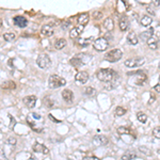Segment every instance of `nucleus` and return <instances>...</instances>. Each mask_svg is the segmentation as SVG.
Segmentation results:
<instances>
[{"instance_id":"nucleus-1","label":"nucleus","mask_w":160,"mask_h":160,"mask_svg":"<svg viewBox=\"0 0 160 160\" xmlns=\"http://www.w3.org/2000/svg\"><path fill=\"white\" fill-rule=\"evenodd\" d=\"M96 76L103 82H111L115 76V73L109 68H101L97 72Z\"/></svg>"},{"instance_id":"nucleus-2","label":"nucleus","mask_w":160,"mask_h":160,"mask_svg":"<svg viewBox=\"0 0 160 160\" xmlns=\"http://www.w3.org/2000/svg\"><path fill=\"white\" fill-rule=\"evenodd\" d=\"M65 83H66L65 79L58 76V75H51L48 79V87L50 89H58L60 87L65 85Z\"/></svg>"},{"instance_id":"nucleus-3","label":"nucleus","mask_w":160,"mask_h":160,"mask_svg":"<svg viewBox=\"0 0 160 160\" xmlns=\"http://www.w3.org/2000/svg\"><path fill=\"white\" fill-rule=\"evenodd\" d=\"M122 57H123L122 50H121V49H117V48H116V49H112L111 51L107 52L106 55H105V60L111 62V63H114V62L119 61Z\"/></svg>"},{"instance_id":"nucleus-4","label":"nucleus","mask_w":160,"mask_h":160,"mask_svg":"<svg viewBox=\"0 0 160 160\" xmlns=\"http://www.w3.org/2000/svg\"><path fill=\"white\" fill-rule=\"evenodd\" d=\"M36 64L39 65V67H41V68L43 69L49 68L51 65V60L50 58L48 57V55H46V53H41L36 59Z\"/></svg>"},{"instance_id":"nucleus-5","label":"nucleus","mask_w":160,"mask_h":160,"mask_svg":"<svg viewBox=\"0 0 160 160\" xmlns=\"http://www.w3.org/2000/svg\"><path fill=\"white\" fill-rule=\"evenodd\" d=\"M144 63H145V59L142 58V57H137V58L127 59V60L124 62L125 66L129 67V68H133V67L142 66Z\"/></svg>"},{"instance_id":"nucleus-6","label":"nucleus","mask_w":160,"mask_h":160,"mask_svg":"<svg viewBox=\"0 0 160 160\" xmlns=\"http://www.w3.org/2000/svg\"><path fill=\"white\" fill-rule=\"evenodd\" d=\"M93 47L98 51H105L107 48L109 47V42H108L106 37H99V39L94 41Z\"/></svg>"},{"instance_id":"nucleus-7","label":"nucleus","mask_w":160,"mask_h":160,"mask_svg":"<svg viewBox=\"0 0 160 160\" xmlns=\"http://www.w3.org/2000/svg\"><path fill=\"white\" fill-rule=\"evenodd\" d=\"M87 56L85 55H82V53H80V55H78V56L74 57V58L71 59V61H69V63L72 64L73 66L75 67H81L83 66L84 64L88 63V61H87Z\"/></svg>"},{"instance_id":"nucleus-8","label":"nucleus","mask_w":160,"mask_h":160,"mask_svg":"<svg viewBox=\"0 0 160 160\" xmlns=\"http://www.w3.org/2000/svg\"><path fill=\"white\" fill-rule=\"evenodd\" d=\"M89 78H90V75H89L88 72H84V71H82V72H78L77 74H76V76H75L76 82L81 83V84L87 82L89 80Z\"/></svg>"},{"instance_id":"nucleus-9","label":"nucleus","mask_w":160,"mask_h":160,"mask_svg":"<svg viewBox=\"0 0 160 160\" xmlns=\"http://www.w3.org/2000/svg\"><path fill=\"white\" fill-rule=\"evenodd\" d=\"M13 21L15 26H17L18 28H26L28 25V19L24 16H15L13 18Z\"/></svg>"},{"instance_id":"nucleus-10","label":"nucleus","mask_w":160,"mask_h":160,"mask_svg":"<svg viewBox=\"0 0 160 160\" xmlns=\"http://www.w3.org/2000/svg\"><path fill=\"white\" fill-rule=\"evenodd\" d=\"M83 30H84V27L81 26V25H77V26L74 27V28L71 30V32H69V36L72 37V39H76V37H78L81 33H82Z\"/></svg>"},{"instance_id":"nucleus-11","label":"nucleus","mask_w":160,"mask_h":160,"mask_svg":"<svg viewBox=\"0 0 160 160\" xmlns=\"http://www.w3.org/2000/svg\"><path fill=\"white\" fill-rule=\"evenodd\" d=\"M24 104L26 105L29 109H32V108H34L35 104H36V97L34 95H29V96H26L24 98Z\"/></svg>"},{"instance_id":"nucleus-12","label":"nucleus","mask_w":160,"mask_h":160,"mask_svg":"<svg viewBox=\"0 0 160 160\" xmlns=\"http://www.w3.org/2000/svg\"><path fill=\"white\" fill-rule=\"evenodd\" d=\"M93 143L96 146H104L108 143V138L105 136H95L93 139Z\"/></svg>"},{"instance_id":"nucleus-13","label":"nucleus","mask_w":160,"mask_h":160,"mask_svg":"<svg viewBox=\"0 0 160 160\" xmlns=\"http://www.w3.org/2000/svg\"><path fill=\"white\" fill-rule=\"evenodd\" d=\"M41 33L46 37L51 36L53 34V27L50 26V25H44L42 27V29H41Z\"/></svg>"},{"instance_id":"nucleus-14","label":"nucleus","mask_w":160,"mask_h":160,"mask_svg":"<svg viewBox=\"0 0 160 160\" xmlns=\"http://www.w3.org/2000/svg\"><path fill=\"white\" fill-rule=\"evenodd\" d=\"M32 148H33V151H34L35 153H41V154H48V153H49V149H48L45 145H43V144L41 143H35Z\"/></svg>"},{"instance_id":"nucleus-15","label":"nucleus","mask_w":160,"mask_h":160,"mask_svg":"<svg viewBox=\"0 0 160 160\" xmlns=\"http://www.w3.org/2000/svg\"><path fill=\"white\" fill-rule=\"evenodd\" d=\"M62 98L69 104V103H72L73 99H74V94H73V92L71 90L66 89V90H64L63 92H62Z\"/></svg>"},{"instance_id":"nucleus-16","label":"nucleus","mask_w":160,"mask_h":160,"mask_svg":"<svg viewBox=\"0 0 160 160\" xmlns=\"http://www.w3.org/2000/svg\"><path fill=\"white\" fill-rule=\"evenodd\" d=\"M89 20H90L89 13H82L78 16V25H81V26L84 27L89 23Z\"/></svg>"},{"instance_id":"nucleus-17","label":"nucleus","mask_w":160,"mask_h":160,"mask_svg":"<svg viewBox=\"0 0 160 160\" xmlns=\"http://www.w3.org/2000/svg\"><path fill=\"white\" fill-rule=\"evenodd\" d=\"M147 46H148L151 49L155 50L158 48V37L156 35H153L149 40H147Z\"/></svg>"},{"instance_id":"nucleus-18","label":"nucleus","mask_w":160,"mask_h":160,"mask_svg":"<svg viewBox=\"0 0 160 160\" xmlns=\"http://www.w3.org/2000/svg\"><path fill=\"white\" fill-rule=\"evenodd\" d=\"M127 41L130 45H137L139 43V39L137 36V34L133 31H130L127 35Z\"/></svg>"},{"instance_id":"nucleus-19","label":"nucleus","mask_w":160,"mask_h":160,"mask_svg":"<svg viewBox=\"0 0 160 160\" xmlns=\"http://www.w3.org/2000/svg\"><path fill=\"white\" fill-rule=\"evenodd\" d=\"M153 35H154V28H149V29L146 30L145 32H142L141 34H140V37H141L143 41H147L149 40Z\"/></svg>"},{"instance_id":"nucleus-20","label":"nucleus","mask_w":160,"mask_h":160,"mask_svg":"<svg viewBox=\"0 0 160 160\" xmlns=\"http://www.w3.org/2000/svg\"><path fill=\"white\" fill-rule=\"evenodd\" d=\"M119 25H120V29L122 30V31H126V30L128 29V27H129V21H128L127 17H126V16H123L122 18L120 19Z\"/></svg>"},{"instance_id":"nucleus-21","label":"nucleus","mask_w":160,"mask_h":160,"mask_svg":"<svg viewBox=\"0 0 160 160\" xmlns=\"http://www.w3.org/2000/svg\"><path fill=\"white\" fill-rule=\"evenodd\" d=\"M146 79H147L146 75L143 74V73H141V72H139L138 74H137V77H136V84H138V85L143 84V83L146 81Z\"/></svg>"},{"instance_id":"nucleus-22","label":"nucleus","mask_w":160,"mask_h":160,"mask_svg":"<svg viewBox=\"0 0 160 160\" xmlns=\"http://www.w3.org/2000/svg\"><path fill=\"white\" fill-rule=\"evenodd\" d=\"M16 88V83L12 80H9V81H4V82L1 84V89L3 90H14Z\"/></svg>"},{"instance_id":"nucleus-23","label":"nucleus","mask_w":160,"mask_h":160,"mask_svg":"<svg viewBox=\"0 0 160 160\" xmlns=\"http://www.w3.org/2000/svg\"><path fill=\"white\" fill-rule=\"evenodd\" d=\"M104 27L107 30H109V31L113 29V27H114V21H113V19H112L111 17H107L104 20Z\"/></svg>"},{"instance_id":"nucleus-24","label":"nucleus","mask_w":160,"mask_h":160,"mask_svg":"<svg viewBox=\"0 0 160 160\" xmlns=\"http://www.w3.org/2000/svg\"><path fill=\"white\" fill-rule=\"evenodd\" d=\"M65 46H66V40H64V39H58L55 42V48L58 49V50H61L62 48H64Z\"/></svg>"},{"instance_id":"nucleus-25","label":"nucleus","mask_w":160,"mask_h":160,"mask_svg":"<svg viewBox=\"0 0 160 160\" xmlns=\"http://www.w3.org/2000/svg\"><path fill=\"white\" fill-rule=\"evenodd\" d=\"M94 39L92 36L91 37H88V39H78L77 43L79 44L80 46H88L89 44H90L92 41H93Z\"/></svg>"},{"instance_id":"nucleus-26","label":"nucleus","mask_w":160,"mask_h":160,"mask_svg":"<svg viewBox=\"0 0 160 160\" xmlns=\"http://www.w3.org/2000/svg\"><path fill=\"white\" fill-rule=\"evenodd\" d=\"M153 19L151 18V16H147V15H144L143 17L141 18V25L144 27H147L149 26V25L152 24Z\"/></svg>"},{"instance_id":"nucleus-27","label":"nucleus","mask_w":160,"mask_h":160,"mask_svg":"<svg viewBox=\"0 0 160 160\" xmlns=\"http://www.w3.org/2000/svg\"><path fill=\"white\" fill-rule=\"evenodd\" d=\"M137 157V155L135 152H128L122 156V160H132Z\"/></svg>"},{"instance_id":"nucleus-28","label":"nucleus","mask_w":160,"mask_h":160,"mask_svg":"<svg viewBox=\"0 0 160 160\" xmlns=\"http://www.w3.org/2000/svg\"><path fill=\"white\" fill-rule=\"evenodd\" d=\"M15 33H13V32H9V33H4L3 34V39H4L7 42H12V41L15 40Z\"/></svg>"},{"instance_id":"nucleus-29","label":"nucleus","mask_w":160,"mask_h":160,"mask_svg":"<svg viewBox=\"0 0 160 160\" xmlns=\"http://www.w3.org/2000/svg\"><path fill=\"white\" fill-rule=\"evenodd\" d=\"M137 119L141 123H146L147 115L145 114V113H143V112H138V113H137Z\"/></svg>"},{"instance_id":"nucleus-30","label":"nucleus","mask_w":160,"mask_h":160,"mask_svg":"<svg viewBox=\"0 0 160 160\" xmlns=\"http://www.w3.org/2000/svg\"><path fill=\"white\" fill-rule=\"evenodd\" d=\"M117 132L120 133V135H128V133H130V129H129L128 127H124V126H122V127L117 128Z\"/></svg>"},{"instance_id":"nucleus-31","label":"nucleus","mask_w":160,"mask_h":160,"mask_svg":"<svg viewBox=\"0 0 160 160\" xmlns=\"http://www.w3.org/2000/svg\"><path fill=\"white\" fill-rule=\"evenodd\" d=\"M126 113V109L125 108H123V107H117L116 109H115V115L116 116H122Z\"/></svg>"},{"instance_id":"nucleus-32","label":"nucleus","mask_w":160,"mask_h":160,"mask_svg":"<svg viewBox=\"0 0 160 160\" xmlns=\"http://www.w3.org/2000/svg\"><path fill=\"white\" fill-rule=\"evenodd\" d=\"M44 104H45V106L48 107V108H51V107H53V100L49 98V97H45V98H44Z\"/></svg>"},{"instance_id":"nucleus-33","label":"nucleus","mask_w":160,"mask_h":160,"mask_svg":"<svg viewBox=\"0 0 160 160\" xmlns=\"http://www.w3.org/2000/svg\"><path fill=\"white\" fill-rule=\"evenodd\" d=\"M95 93H96V91L94 90L93 88H91V87H88V88L85 89V94H87V95L93 96V95H95Z\"/></svg>"},{"instance_id":"nucleus-34","label":"nucleus","mask_w":160,"mask_h":160,"mask_svg":"<svg viewBox=\"0 0 160 160\" xmlns=\"http://www.w3.org/2000/svg\"><path fill=\"white\" fill-rule=\"evenodd\" d=\"M146 11H147V13L151 14V15H155V8H154V5L153 4H147L146 5Z\"/></svg>"},{"instance_id":"nucleus-35","label":"nucleus","mask_w":160,"mask_h":160,"mask_svg":"<svg viewBox=\"0 0 160 160\" xmlns=\"http://www.w3.org/2000/svg\"><path fill=\"white\" fill-rule=\"evenodd\" d=\"M153 136H154L155 138L160 139V126L159 127L154 128V130H153Z\"/></svg>"},{"instance_id":"nucleus-36","label":"nucleus","mask_w":160,"mask_h":160,"mask_svg":"<svg viewBox=\"0 0 160 160\" xmlns=\"http://www.w3.org/2000/svg\"><path fill=\"white\" fill-rule=\"evenodd\" d=\"M0 160H9L8 158H7V156H5L4 152H3V149L0 148Z\"/></svg>"},{"instance_id":"nucleus-37","label":"nucleus","mask_w":160,"mask_h":160,"mask_svg":"<svg viewBox=\"0 0 160 160\" xmlns=\"http://www.w3.org/2000/svg\"><path fill=\"white\" fill-rule=\"evenodd\" d=\"M82 160H100V159L97 157H94V156H87V157H84Z\"/></svg>"},{"instance_id":"nucleus-38","label":"nucleus","mask_w":160,"mask_h":160,"mask_svg":"<svg viewBox=\"0 0 160 160\" xmlns=\"http://www.w3.org/2000/svg\"><path fill=\"white\" fill-rule=\"evenodd\" d=\"M93 15H94V18H95V19H100L101 16H103V14H101L100 12H95Z\"/></svg>"},{"instance_id":"nucleus-39","label":"nucleus","mask_w":160,"mask_h":160,"mask_svg":"<svg viewBox=\"0 0 160 160\" xmlns=\"http://www.w3.org/2000/svg\"><path fill=\"white\" fill-rule=\"evenodd\" d=\"M7 142H8V143H10V144H12V145H14V144L16 143V140L14 138H9L8 140H7Z\"/></svg>"},{"instance_id":"nucleus-40","label":"nucleus","mask_w":160,"mask_h":160,"mask_svg":"<svg viewBox=\"0 0 160 160\" xmlns=\"http://www.w3.org/2000/svg\"><path fill=\"white\" fill-rule=\"evenodd\" d=\"M48 116H49V119H50V120H52L55 123H60V122H61V121H59V120H57V119H55V117H53V115H51V114H49Z\"/></svg>"},{"instance_id":"nucleus-41","label":"nucleus","mask_w":160,"mask_h":160,"mask_svg":"<svg viewBox=\"0 0 160 160\" xmlns=\"http://www.w3.org/2000/svg\"><path fill=\"white\" fill-rule=\"evenodd\" d=\"M69 24H71V21H69V20H65V21H64V23H63V28H64V29H66L67 26H69Z\"/></svg>"},{"instance_id":"nucleus-42","label":"nucleus","mask_w":160,"mask_h":160,"mask_svg":"<svg viewBox=\"0 0 160 160\" xmlns=\"http://www.w3.org/2000/svg\"><path fill=\"white\" fill-rule=\"evenodd\" d=\"M154 89H155V91H156V92H158V93H160V84H156L154 87Z\"/></svg>"},{"instance_id":"nucleus-43","label":"nucleus","mask_w":160,"mask_h":160,"mask_svg":"<svg viewBox=\"0 0 160 160\" xmlns=\"http://www.w3.org/2000/svg\"><path fill=\"white\" fill-rule=\"evenodd\" d=\"M152 4L153 5H157V7H158V5H160V0H154V1L152 2Z\"/></svg>"},{"instance_id":"nucleus-44","label":"nucleus","mask_w":160,"mask_h":160,"mask_svg":"<svg viewBox=\"0 0 160 160\" xmlns=\"http://www.w3.org/2000/svg\"><path fill=\"white\" fill-rule=\"evenodd\" d=\"M33 116H34V117H36V119H40V115H39V114H33Z\"/></svg>"},{"instance_id":"nucleus-45","label":"nucleus","mask_w":160,"mask_h":160,"mask_svg":"<svg viewBox=\"0 0 160 160\" xmlns=\"http://www.w3.org/2000/svg\"><path fill=\"white\" fill-rule=\"evenodd\" d=\"M1 26H2V19L0 18V27H1Z\"/></svg>"},{"instance_id":"nucleus-46","label":"nucleus","mask_w":160,"mask_h":160,"mask_svg":"<svg viewBox=\"0 0 160 160\" xmlns=\"http://www.w3.org/2000/svg\"><path fill=\"white\" fill-rule=\"evenodd\" d=\"M158 84H160V77H159V82H158Z\"/></svg>"}]
</instances>
